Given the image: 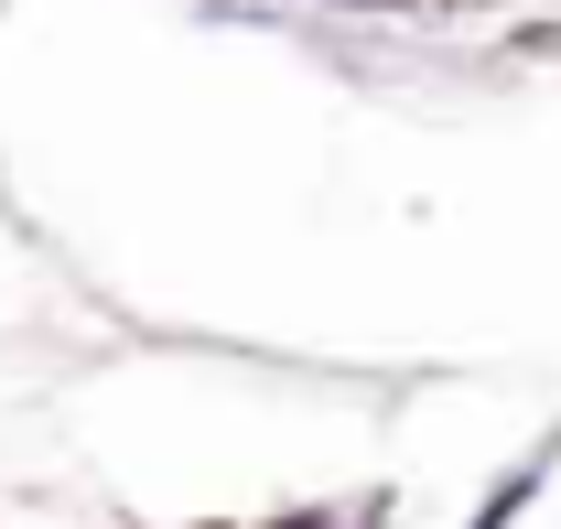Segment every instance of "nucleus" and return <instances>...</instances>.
Segmentation results:
<instances>
[]
</instances>
